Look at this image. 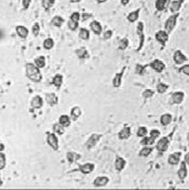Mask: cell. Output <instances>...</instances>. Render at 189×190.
Returning <instances> with one entry per match:
<instances>
[{"label":"cell","instance_id":"cell-1","mask_svg":"<svg viewBox=\"0 0 189 190\" xmlns=\"http://www.w3.org/2000/svg\"><path fill=\"white\" fill-rule=\"evenodd\" d=\"M26 76L34 83H39L42 80V74L40 69L35 63L26 64Z\"/></svg>","mask_w":189,"mask_h":190},{"label":"cell","instance_id":"cell-2","mask_svg":"<svg viewBox=\"0 0 189 190\" xmlns=\"http://www.w3.org/2000/svg\"><path fill=\"white\" fill-rule=\"evenodd\" d=\"M178 16H179V14H178V13L177 14H173L166 20L165 24H164V28H165V30L168 33L172 32V30L174 29L176 24H177V21H178Z\"/></svg>","mask_w":189,"mask_h":190},{"label":"cell","instance_id":"cell-3","mask_svg":"<svg viewBox=\"0 0 189 190\" xmlns=\"http://www.w3.org/2000/svg\"><path fill=\"white\" fill-rule=\"evenodd\" d=\"M46 141H47V144L53 150L57 151L59 149V140H58V137L56 136V133H52L47 134Z\"/></svg>","mask_w":189,"mask_h":190},{"label":"cell","instance_id":"cell-4","mask_svg":"<svg viewBox=\"0 0 189 190\" xmlns=\"http://www.w3.org/2000/svg\"><path fill=\"white\" fill-rule=\"evenodd\" d=\"M137 34L139 35L140 37V44H139V47L137 48V51H140L142 49L143 45H144V42H145V35H144V24L143 22L140 21L138 23V26H137Z\"/></svg>","mask_w":189,"mask_h":190},{"label":"cell","instance_id":"cell-5","mask_svg":"<svg viewBox=\"0 0 189 190\" xmlns=\"http://www.w3.org/2000/svg\"><path fill=\"white\" fill-rule=\"evenodd\" d=\"M100 139H101V134H91V136L89 137V139L87 140V141L85 142V147L88 149H91L98 143L99 141H100Z\"/></svg>","mask_w":189,"mask_h":190},{"label":"cell","instance_id":"cell-6","mask_svg":"<svg viewBox=\"0 0 189 190\" xmlns=\"http://www.w3.org/2000/svg\"><path fill=\"white\" fill-rule=\"evenodd\" d=\"M169 144H170V141H169L168 137H162L161 138L157 144H156V149L160 152V153H163L165 152L169 148Z\"/></svg>","mask_w":189,"mask_h":190},{"label":"cell","instance_id":"cell-7","mask_svg":"<svg viewBox=\"0 0 189 190\" xmlns=\"http://www.w3.org/2000/svg\"><path fill=\"white\" fill-rule=\"evenodd\" d=\"M155 39L162 44H165L169 40V33L166 30H159L155 34Z\"/></svg>","mask_w":189,"mask_h":190},{"label":"cell","instance_id":"cell-8","mask_svg":"<svg viewBox=\"0 0 189 190\" xmlns=\"http://www.w3.org/2000/svg\"><path fill=\"white\" fill-rule=\"evenodd\" d=\"M109 182V178L107 176H99L97 177L93 180V186L95 188H102L106 187Z\"/></svg>","mask_w":189,"mask_h":190},{"label":"cell","instance_id":"cell-9","mask_svg":"<svg viewBox=\"0 0 189 190\" xmlns=\"http://www.w3.org/2000/svg\"><path fill=\"white\" fill-rule=\"evenodd\" d=\"M173 61H175L176 64L181 65L187 61V58L186 57L185 54H183L180 50H177L174 53V55H173Z\"/></svg>","mask_w":189,"mask_h":190},{"label":"cell","instance_id":"cell-10","mask_svg":"<svg viewBox=\"0 0 189 190\" xmlns=\"http://www.w3.org/2000/svg\"><path fill=\"white\" fill-rule=\"evenodd\" d=\"M94 164L91 163H86L84 164L79 165V171L82 172L83 174H90L91 172H92L94 171Z\"/></svg>","mask_w":189,"mask_h":190},{"label":"cell","instance_id":"cell-11","mask_svg":"<svg viewBox=\"0 0 189 190\" xmlns=\"http://www.w3.org/2000/svg\"><path fill=\"white\" fill-rule=\"evenodd\" d=\"M149 65H150V67L154 71H156L158 73L162 72V71L164 70V69H165V64L163 63L162 61H160V60H154V61H152Z\"/></svg>","mask_w":189,"mask_h":190},{"label":"cell","instance_id":"cell-12","mask_svg":"<svg viewBox=\"0 0 189 190\" xmlns=\"http://www.w3.org/2000/svg\"><path fill=\"white\" fill-rule=\"evenodd\" d=\"M125 69H126L125 67H124V68H123V70L120 71V72H118V73H116V76L114 77V78H113V81H112L114 87L118 88V87L121 86V84H122V78H123V76H124V73Z\"/></svg>","mask_w":189,"mask_h":190},{"label":"cell","instance_id":"cell-13","mask_svg":"<svg viewBox=\"0 0 189 190\" xmlns=\"http://www.w3.org/2000/svg\"><path fill=\"white\" fill-rule=\"evenodd\" d=\"M180 158H181V152H175L169 155L168 163L170 165H177L180 162Z\"/></svg>","mask_w":189,"mask_h":190},{"label":"cell","instance_id":"cell-14","mask_svg":"<svg viewBox=\"0 0 189 190\" xmlns=\"http://www.w3.org/2000/svg\"><path fill=\"white\" fill-rule=\"evenodd\" d=\"M132 135V130L128 126L124 127L119 133H118V138L120 140H127L131 137Z\"/></svg>","mask_w":189,"mask_h":190},{"label":"cell","instance_id":"cell-15","mask_svg":"<svg viewBox=\"0 0 189 190\" xmlns=\"http://www.w3.org/2000/svg\"><path fill=\"white\" fill-rule=\"evenodd\" d=\"M44 104V101H43V99L41 96L39 95H36L34 98L31 99V103L30 105L33 108L35 109H38V108H41Z\"/></svg>","mask_w":189,"mask_h":190},{"label":"cell","instance_id":"cell-16","mask_svg":"<svg viewBox=\"0 0 189 190\" xmlns=\"http://www.w3.org/2000/svg\"><path fill=\"white\" fill-rule=\"evenodd\" d=\"M178 175L180 179H185L187 176V163L183 161L180 163V167L178 171Z\"/></svg>","mask_w":189,"mask_h":190},{"label":"cell","instance_id":"cell-17","mask_svg":"<svg viewBox=\"0 0 189 190\" xmlns=\"http://www.w3.org/2000/svg\"><path fill=\"white\" fill-rule=\"evenodd\" d=\"M126 165V161L121 156H116V161H115V166H116V169L118 171H121L124 169Z\"/></svg>","mask_w":189,"mask_h":190},{"label":"cell","instance_id":"cell-18","mask_svg":"<svg viewBox=\"0 0 189 190\" xmlns=\"http://www.w3.org/2000/svg\"><path fill=\"white\" fill-rule=\"evenodd\" d=\"M67 160L69 161V163H77L80 158H81V155L77 154L76 152H73V151H69L67 153Z\"/></svg>","mask_w":189,"mask_h":190},{"label":"cell","instance_id":"cell-19","mask_svg":"<svg viewBox=\"0 0 189 190\" xmlns=\"http://www.w3.org/2000/svg\"><path fill=\"white\" fill-rule=\"evenodd\" d=\"M90 27H91V30L96 34V35H100L102 32V26L101 24L97 21H92L90 23Z\"/></svg>","mask_w":189,"mask_h":190},{"label":"cell","instance_id":"cell-20","mask_svg":"<svg viewBox=\"0 0 189 190\" xmlns=\"http://www.w3.org/2000/svg\"><path fill=\"white\" fill-rule=\"evenodd\" d=\"M45 100L52 107L58 104V97L54 93H46L45 94Z\"/></svg>","mask_w":189,"mask_h":190},{"label":"cell","instance_id":"cell-21","mask_svg":"<svg viewBox=\"0 0 189 190\" xmlns=\"http://www.w3.org/2000/svg\"><path fill=\"white\" fill-rule=\"evenodd\" d=\"M185 97V94L182 92H176L172 94L171 96V99H172V102L174 104H180L184 99Z\"/></svg>","mask_w":189,"mask_h":190},{"label":"cell","instance_id":"cell-22","mask_svg":"<svg viewBox=\"0 0 189 190\" xmlns=\"http://www.w3.org/2000/svg\"><path fill=\"white\" fill-rule=\"evenodd\" d=\"M183 2H184V0H175V1H173L170 4V12L173 13V14H177L179 11L181 6H182Z\"/></svg>","mask_w":189,"mask_h":190},{"label":"cell","instance_id":"cell-23","mask_svg":"<svg viewBox=\"0 0 189 190\" xmlns=\"http://www.w3.org/2000/svg\"><path fill=\"white\" fill-rule=\"evenodd\" d=\"M16 33L21 38H26L28 36V29L25 26L19 25L16 27Z\"/></svg>","mask_w":189,"mask_h":190},{"label":"cell","instance_id":"cell-24","mask_svg":"<svg viewBox=\"0 0 189 190\" xmlns=\"http://www.w3.org/2000/svg\"><path fill=\"white\" fill-rule=\"evenodd\" d=\"M140 13V8L137 9V10H135V11L131 12L130 14H128V16H127V20L130 21V22H134V21H136L138 19H139Z\"/></svg>","mask_w":189,"mask_h":190},{"label":"cell","instance_id":"cell-25","mask_svg":"<svg viewBox=\"0 0 189 190\" xmlns=\"http://www.w3.org/2000/svg\"><path fill=\"white\" fill-rule=\"evenodd\" d=\"M81 114H82V111H81L80 108H79V107H77V106H76V107H74V108L71 109V111H70V116H71V119L74 120V121H76L78 117H80Z\"/></svg>","mask_w":189,"mask_h":190},{"label":"cell","instance_id":"cell-26","mask_svg":"<svg viewBox=\"0 0 189 190\" xmlns=\"http://www.w3.org/2000/svg\"><path fill=\"white\" fill-rule=\"evenodd\" d=\"M59 123H60L62 126H64L66 128V127H69L70 125V124H71V119H70V117L69 116H67V115H62V116H61L60 118H59Z\"/></svg>","mask_w":189,"mask_h":190},{"label":"cell","instance_id":"cell-27","mask_svg":"<svg viewBox=\"0 0 189 190\" xmlns=\"http://www.w3.org/2000/svg\"><path fill=\"white\" fill-rule=\"evenodd\" d=\"M171 120H172V116L170 114H163L160 118V122H161L162 125L166 126L171 123Z\"/></svg>","mask_w":189,"mask_h":190},{"label":"cell","instance_id":"cell-28","mask_svg":"<svg viewBox=\"0 0 189 190\" xmlns=\"http://www.w3.org/2000/svg\"><path fill=\"white\" fill-rule=\"evenodd\" d=\"M153 152V148L149 147V146H144V148H141L140 151L139 152V155L141 157H147Z\"/></svg>","mask_w":189,"mask_h":190},{"label":"cell","instance_id":"cell-29","mask_svg":"<svg viewBox=\"0 0 189 190\" xmlns=\"http://www.w3.org/2000/svg\"><path fill=\"white\" fill-rule=\"evenodd\" d=\"M63 83V77L61 74H57L52 78V85H54L57 88H60Z\"/></svg>","mask_w":189,"mask_h":190},{"label":"cell","instance_id":"cell-30","mask_svg":"<svg viewBox=\"0 0 189 190\" xmlns=\"http://www.w3.org/2000/svg\"><path fill=\"white\" fill-rule=\"evenodd\" d=\"M154 141H155V139H154L153 137H151V136H149V137L145 136V137H143V139L140 141V144L143 145V146H151V145L154 144Z\"/></svg>","mask_w":189,"mask_h":190},{"label":"cell","instance_id":"cell-31","mask_svg":"<svg viewBox=\"0 0 189 190\" xmlns=\"http://www.w3.org/2000/svg\"><path fill=\"white\" fill-rule=\"evenodd\" d=\"M63 22H64V19H63L62 17L59 16V15L54 16V17L52 19V24L53 26L57 27V28L61 27V25L63 24Z\"/></svg>","mask_w":189,"mask_h":190},{"label":"cell","instance_id":"cell-32","mask_svg":"<svg viewBox=\"0 0 189 190\" xmlns=\"http://www.w3.org/2000/svg\"><path fill=\"white\" fill-rule=\"evenodd\" d=\"M52 130H53V133L58 134V135H62L65 133V127L62 126L60 123L54 124L52 126Z\"/></svg>","mask_w":189,"mask_h":190},{"label":"cell","instance_id":"cell-33","mask_svg":"<svg viewBox=\"0 0 189 190\" xmlns=\"http://www.w3.org/2000/svg\"><path fill=\"white\" fill-rule=\"evenodd\" d=\"M79 37L83 40H88L90 38V32L88 29L81 28L79 30Z\"/></svg>","mask_w":189,"mask_h":190},{"label":"cell","instance_id":"cell-34","mask_svg":"<svg viewBox=\"0 0 189 190\" xmlns=\"http://www.w3.org/2000/svg\"><path fill=\"white\" fill-rule=\"evenodd\" d=\"M76 53H77V56L79 57L80 59H85V58H88V56H89L87 50L84 47H81V48L77 49L76 51Z\"/></svg>","mask_w":189,"mask_h":190},{"label":"cell","instance_id":"cell-35","mask_svg":"<svg viewBox=\"0 0 189 190\" xmlns=\"http://www.w3.org/2000/svg\"><path fill=\"white\" fill-rule=\"evenodd\" d=\"M45 62H46V61H45V58H44V56H38L37 58H36L35 59L36 66H37L39 69H43V68H44V66H45Z\"/></svg>","mask_w":189,"mask_h":190},{"label":"cell","instance_id":"cell-36","mask_svg":"<svg viewBox=\"0 0 189 190\" xmlns=\"http://www.w3.org/2000/svg\"><path fill=\"white\" fill-rule=\"evenodd\" d=\"M167 4V0H156L155 2V8L157 9V11H163L164 8L166 6Z\"/></svg>","mask_w":189,"mask_h":190},{"label":"cell","instance_id":"cell-37","mask_svg":"<svg viewBox=\"0 0 189 190\" xmlns=\"http://www.w3.org/2000/svg\"><path fill=\"white\" fill-rule=\"evenodd\" d=\"M55 4V0H42V6L44 10H49Z\"/></svg>","mask_w":189,"mask_h":190},{"label":"cell","instance_id":"cell-38","mask_svg":"<svg viewBox=\"0 0 189 190\" xmlns=\"http://www.w3.org/2000/svg\"><path fill=\"white\" fill-rule=\"evenodd\" d=\"M53 46H54V41H53L52 38H50L49 37V38H46V39L44 41V47L45 49H52Z\"/></svg>","mask_w":189,"mask_h":190},{"label":"cell","instance_id":"cell-39","mask_svg":"<svg viewBox=\"0 0 189 190\" xmlns=\"http://www.w3.org/2000/svg\"><path fill=\"white\" fill-rule=\"evenodd\" d=\"M6 165V156L3 152H1L0 153V170H4Z\"/></svg>","mask_w":189,"mask_h":190},{"label":"cell","instance_id":"cell-40","mask_svg":"<svg viewBox=\"0 0 189 190\" xmlns=\"http://www.w3.org/2000/svg\"><path fill=\"white\" fill-rule=\"evenodd\" d=\"M168 88H169L168 85H166V84H163V83L158 84V85H157V87H156L157 92H159V93H164V92L168 90Z\"/></svg>","mask_w":189,"mask_h":190},{"label":"cell","instance_id":"cell-41","mask_svg":"<svg viewBox=\"0 0 189 190\" xmlns=\"http://www.w3.org/2000/svg\"><path fill=\"white\" fill-rule=\"evenodd\" d=\"M128 45H129V40L124 37V38L121 39L119 41V45H118V47H119L120 50H125L126 48L128 47Z\"/></svg>","mask_w":189,"mask_h":190},{"label":"cell","instance_id":"cell-42","mask_svg":"<svg viewBox=\"0 0 189 190\" xmlns=\"http://www.w3.org/2000/svg\"><path fill=\"white\" fill-rule=\"evenodd\" d=\"M147 129L145 126H141L138 129V132H137V136L140 137V138H143L145 136H147Z\"/></svg>","mask_w":189,"mask_h":190},{"label":"cell","instance_id":"cell-43","mask_svg":"<svg viewBox=\"0 0 189 190\" xmlns=\"http://www.w3.org/2000/svg\"><path fill=\"white\" fill-rule=\"evenodd\" d=\"M146 68H147V66H143V65H140V64H137V66H136V73L139 74V75H143V74L145 73Z\"/></svg>","mask_w":189,"mask_h":190},{"label":"cell","instance_id":"cell-44","mask_svg":"<svg viewBox=\"0 0 189 190\" xmlns=\"http://www.w3.org/2000/svg\"><path fill=\"white\" fill-rule=\"evenodd\" d=\"M68 26H69V29H71V30H76L77 28H78V26H79V24H78V22H77V21H72V20H69V22H68Z\"/></svg>","mask_w":189,"mask_h":190},{"label":"cell","instance_id":"cell-45","mask_svg":"<svg viewBox=\"0 0 189 190\" xmlns=\"http://www.w3.org/2000/svg\"><path fill=\"white\" fill-rule=\"evenodd\" d=\"M154 94V92L153 90H151V89H147V90H145L144 92H143V97L146 99H149L151 98V97H153Z\"/></svg>","mask_w":189,"mask_h":190},{"label":"cell","instance_id":"cell-46","mask_svg":"<svg viewBox=\"0 0 189 190\" xmlns=\"http://www.w3.org/2000/svg\"><path fill=\"white\" fill-rule=\"evenodd\" d=\"M32 32H33V35L35 36H38V34H39V32H40V26H39V24L37 22H36L35 24L33 25Z\"/></svg>","mask_w":189,"mask_h":190},{"label":"cell","instance_id":"cell-47","mask_svg":"<svg viewBox=\"0 0 189 190\" xmlns=\"http://www.w3.org/2000/svg\"><path fill=\"white\" fill-rule=\"evenodd\" d=\"M70 20L78 22L79 20H80V14L77 13V12H74L73 14H71V16H70Z\"/></svg>","mask_w":189,"mask_h":190},{"label":"cell","instance_id":"cell-48","mask_svg":"<svg viewBox=\"0 0 189 190\" xmlns=\"http://www.w3.org/2000/svg\"><path fill=\"white\" fill-rule=\"evenodd\" d=\"M179 71L184 73V74L187 75V76H189V64H187V65L182 66V67L179 69Z\"/></svg>","mask_w":189,"mask_h":190},{"label":"cell","instance_id":"cell-49","mask_svg":"<svg viewBox=\"0 0 189 190\" xmlns=\"http://www.w3.org/2000/svg\"><path fill=\"white\" fill-rule=\"evenodd\" d=\"M160 131H158V130H155V129H154V130H152L151 132H150V136L151 137H153L154 139H157L159 136H160Z\"/></svg>","mask_w":189,"mask_h":190},{"label":"cell","instance_id":"cell-50","mask_svg":"<svg viewBox=\"0 0 189 190\" xmlns=\"http://www.w3.org/2000/svg\"><path fill=\"white\" fill-rule=\"evenodd\" d=\"M112 35H113L112 30H107L105 33H104V36H103V37H104L105 40H107V39L111 38Z\"/></svg>","mask_w":189,"mask_h":190},{"label":"cell","instance_id":"cell-51","mask_svg":"<svg viewBox=\"0 0 189 190\" xmlns=\"http://www.w3.org/2000/svg\"><path fill=\"white\" fill-rule=\"evenodd\" d=\"M30 4H31V0H22V6L24 7V9H28Z\"/></svg>","mask_w":189,"mask_h":190},{"label":"cell","instance_id":"cell-52","mask_svg":"<svg viewBox=\"0 0 189 190\" xmlns=\"http://www.w3.org/2000/svg\"><path fill=\"white\" fill-rule=\"evenodd\" d=\"M92 17V14H82V20L83 21H87L89 20L90 18Z\"/></svg>","mask_w":189,"mask_h":190},{"label":"cell","instance_id":"cell-53","mask_svg":"<svg viewBox=\"0 0 189 190\" xmlns=\"http://www.w3.org/2000/svg\"><path fill=\"white\" fill-rule=\"evenodd\" d=\"M184 161L187 163V164H189V153H187L185 155V158H184Z\"/></svg>","mask_w":189,"mask_h":190},{"label":"cell","instance_id":"cell-54","mask_svg":"<svg viewBox=\"0 0 189 190\" xmlns=\"http://www.w3.org/2000/svg\"><path fill=\"white\" fill-rule=\"evenodd\" d=\"M131 0H121V3H122V5L123 6H126V5H128L129 4V2H130Z\"/></svg>","mask_w":189,"mask_h":190},{"label":"cell","instance_id":"cell-55","mask_svg":"<svg viewBox=\"0 0 189 190\" xmlns=\"http://www.w3.org/2000/svg\"><path fill=\"white\" fill-rule=\"evenodd\" d=\"M98 3H99V4H102V3H105L107 0H96Z\"/></svg>","mask_w":189,"mask_h":190},{"label":"cell","instance_id":"cell-56","mask_svg":"<svg viewBox=\"0 0 189 190\" xmlns=\"http://www.w3.org/2000/svg\"><path fill=\"white\" fill-rule=\"evenodd\" d=\"M81 0H70V2L71 3H79Z\"/></svg>","mask_w":189,"mask_h":190},{"label":"cell","instance_id":"cell-57","mask_svg":"<svg viewBox=\"0 0 189 190\" xmlns=\"http://www.w3.org/2000/svg\"><path fill=\"white\" fill-rule=\"evenodd\" d=\"M4 148H5V147H4V144H3V143H1V148H0L1 152H3V151H4Z\"/></svg>","mask_w":189,"mask_h":190},{"label":"cell","instance_id":"cell-58","mask_svg":"<svg viewBox=\"0 0 189 190\" xmlns=\"http://www.w3.org/2000/svg\"><path fill=\"white\" fill-rule=\"evenodd\" d=\"M187 141H188V142H189V132H188V133H187Z\"/></svg>","mask_w":189,"mask_h":190}]
</instances>
